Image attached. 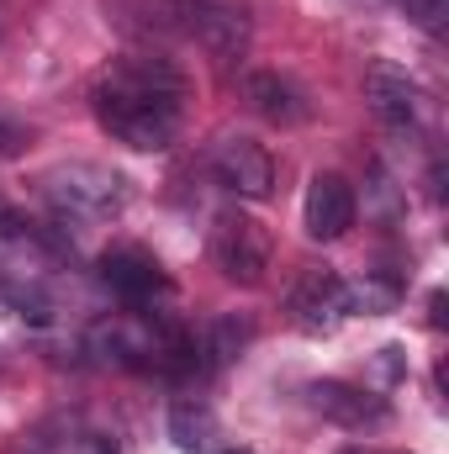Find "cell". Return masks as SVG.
<instances>
[{
  "mask_svg": "<svg viewBox=\"0 0 449 454\" xmlns=\"http://www.w3.org/2000/svg\"><path fill=\"white\" fill-rule=\"evenodd\" d=\"M96 121L112 132L116 143L159 153L175 143L180 112H185V74L164 53H127L96 80L91 90Z\"/></svg>",
  "mask_w": 449,
  "mask_h": 454,
  "instance_id": "obj_1",
  "label": "cell"
},
{
  "mask_svg": "<svg viewBox=\"0 0 449 454\" xmlns=\"http://www.w3.org/2000/svg\"><path fill=\"white\" fill-rule=\"evenodd\" d=\"M159 16V32L196 37L212 59H238L248 48V11L243 0H148Z\"/></svg>",
  "mask_w": 449,
  "mask_h": 454,
  "instance_id": "obj_2",
  "label": "cell"
},
{
  "mask_svg": "<svg viewBox=\"0 0 449 454\" xmlns=\"http://www.w3.org/2000/svg\"><path fill=\"white\" fill-rule=\"evenodd\" d=\"M48 201L75 223H106L127 207V180L106 164H59L43 180Z\"/></svg>",
  "mask_w": 449,
  "mask_h": 454,
  "instance_id": "obj_3",
  "label": "cell"
},
{
  "mask_svg": "<svg viewBox=\"0 0 449 454\" xmlns=\"http://www.w3.org/2000/svg\"><path fill=\"white\" fill-rule=\"evenodd\" d=\"M212 264L232 286H264L270 270V232L248 212H217L212 223Z\"/></svg>",
  "mask_w": 449,
  "mask_h": 454,
  "instance_id": "obj_4",
  "label": "cell"
},
{
  "mask_svg": "<svg viewBox=\"0 0 449 454\" xmlns=\"http://www.w3.org/2000/svg\"><path fill=\"white\" fill-rule=\"evenodd\" d=\"M212 175L238 201H270L275 196V159H270L264 143H254L243 132H227L212 148Z\"/></svg>",
  "mask_w": 449,
  "mask_h": 454,
  "instance_id": "obj_5",
  "label": "cell"
},
{
  "mask_svg": "<svg viewBox=\"0 0 449 454\" xmlns=\"http://www.w3.org/2000/svg\"><path fill=\"white\" fill-rule=\"evenodd\" d=\"M365 106L375 112V121L386 132H413L418 116H423V96H418L407 69H397L391 59H375L365 69Z\"/></svg>",
  "mask_w": 449,
  "mask_h": 454,
  "instance_id": "obj_6",
  "label": "cell"
},
{
  "mask_svg": "<svg viewBox=\"0 0 449 454\" xmlns=\"http://www.w3.org/2000/svg\"><path fill=\"white\" fill-rule=\"evenodd\" d=\"M338 317H349L343 312V280L334 270H323V264L302 270L296 286H291V323L302 333H334Z\"/></svg>",
  "mask_w": 449,
  "mask_h": 454,
  "instance_id": "obj_7",
  "label": "cell"
},
{
  "mask_svg": "<svg viewBox=\"0 0 449 454\" xmlns=\"http://www.w3.org/2000/svg\"><path fill=\"white\" fill-rule=\"evenodd\" d=\"M243 101H248V112L264 116L270 127H302V121L312 116L307 90H302L291 74H280V69H254V74H243Z\"/></svg>",
  "mask_w": 449,
  "mask_h": 454,
  "instance_id": "obj_8",
  "label": "cell"
},
{
  "mask_svg": "<svg viewBox=\"0 0 449 454\" xmlns=\"http://www.w3.org/2000/svg\"><path fill=\"white\" fill-rule=\"evenodd\" d=\"M307 402H312V412H323L338 428H381L391 418V407L381 396H370L365 386H349V380H312Z\"/></svg>",
  "mask_w": 449,
  "mask_h": 454,
  "instance_id": "obj_9",
  "label": "cell"
},
{
  "mask_svg": "<svg viewBox=\"0 0 449 454\" xmlns=\"http://www.w3.org/2000/svg\"><path fill=\"white\" fill-rule=\"evenodd\" d=\"M101 280H106V291H116L127 307H143V301H154V296L169 291L159 259L143 254V248H112V254H101Z\"/></svg>",
  "mask_w": 449,
  "mask_h": 454,
  "instance_id": "obj_10",
  "label": "cell"
},
{
  "mask_svg": "<svg viewBox=\"0 0 449 454\" xmlns=\"http://www.w3.org/2000/svg\"><path fill=\"white\" fill-rule=\"evenodd\" d=\"M302 217H307V232L318 243H338L354 227V185L343 175H312L307 201H302Z\"/></svg>",
  "mask_w": 449,
  "mask_h": 454,
  "instance_id": "obj_11",
  "label": "cell"
},
{
  "mask_svg": "<svg viewBox=\"0 0 449 454\" xmlns=\"http://www.w3.org/2000/svg\"><path fill=\"white\" fill-rule=\"evenodd\" d=\"M397 301H402V275H391V270H365V275L343 280V312L381 317V312H397Z\"/></svg>",
  "mask_w": 449,
  "mask_h": 454,
  "instance_id": "obj_12",
  "label": "cell"
},
{
  "mask_svg": "<svg viewBox=\"0 0 449 454\" xmlns=\"http://www.w3.org/2000/svg\"><path fill=\"white\" fill-rule=\"evenodd\" d=\"M212 407H201V402H175V412H169V439L180 444V450L201 454L212 444Z\"/></svg>",
  "mask_w": 449,
  "mask_h": 454,
  "instance_id": "obj_13",
  "label": "cell"
},
{
  "mask_svg": "<svg viewBox=\"0 0 449 454\" xmlns=\"http://www.w3.org/2000/svg\"><path fill=\"white\" fill-rule=\"evenodd\" d=\"M243 343H248V323H238V317H217V323L207 328V343H201L207 370H223V364H232V359L243 354Z\"/></svg>",
  "mask_w": 449,
  "mask_h": 454,
  "instance_id": "obj_14",
  "label": "cell"
},
{
  "mask_svg": "<svg viewBox=\"0 0 449 454\" xmlns=\"http://www.w3.org/2000/svg\"><path fill=\"white\" fill-rule=\"evenodd\" d=\"M69 454H122V444H116V434L85 428V434H75V439H69Z\"/></svg>",
  "mask_w": 449,
  "mask_h": 454,
  "instance_id": "obj_15",
  "label": "cell"
},
{
  "mask_svg": "<svg viewBox=\"0 0 449 454\" xmlns=\"http://www.w3.org/2000/svg\"><path fill=\"white\" fill-rule=\"evenodd\" d=\"M21 148H27V132H21L11 116H0V159H16Z\"/></svg>",
  "mask_w": 449,
  "mask_h": 454,
  "instance_id": "obj_16",
  "label": "cell"
},
{
  "mask_svg": "<svg viewBox=\"0 0 449 454\" xmlns=\"http://www.w3.org/2000/svg\"><path fill=\"white\" fill-rule=\"evenodd\" d=\"M227 454H248V450H227Z\"/></svg>",
  "mask_w": 449,
  "mask_h": 454,
  "instance_id": "obj_17",
  "label": "cell"
}]
</instances>
